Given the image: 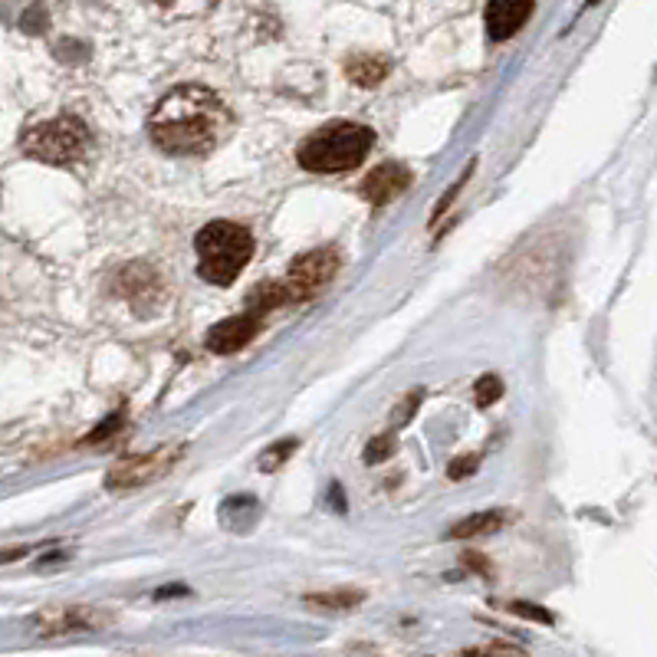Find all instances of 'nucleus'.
<instances>
[{
	"instance_id": "nucleus-9",
	"label": "nucleus",
	"mask_w": 657,
	"mask_h": 657,
	"mask_svg": "<svg viewBox=\"0 0 657 657\" xmlns=\"http://www.w3.org/2000/svg\"><path fill=\"white\" fill-rule=\"evenodd\" d=\"M533 17V3H523V0H493L486 3V33L490 40H510L519 33V26Z\"/></svg>"
},
{
	"instance_id": "nucleus-2",
	"label": "nucleus",
	"mask_w": 657,
	"mask_h": 657,
	"mask_svg": "<svg viewBox=\"0 0 657 657\" xmlns=\"http://www.w3.org/2000/svg\"><path fill=\"white\" fill-rule=\"evenodd\" d=\"M375 145V132L369 125H359V122H332V125H322L319 132H313L296 158L306 172H316V175H339V172H352L362 165V158L372 152Z\"/></svg>"
},
{
	"instance_id": "nucleus-8",
	"label": "nucleus",
	"mask_w": 657,
	"mask_h": 657,
	"mask_svg": "<svg viewBox=\"0 0 657 657\" xmlns=\"http://www.w3.org/2000/svg\"><path fill=\"white\" fill-rule=\"evenodd\" d=\"M412 185V172L405 165H395V162H385L379 165L375 172H369L365 185H362V195L375 205V208H385L392 198H398L402 191H408Z\"/></svg>"
},
{
	"instance_id": "nucleus-14",
	"label": "nucleus",
	"mask_w": 657,
	"mask_h": 657,
	"mask_svg": "<svg viewBox=\"0 0 657 657\" xmlns=\"http://www.w3.org/2000/svg\"><path fill=\"white\" fill-rule=\"evenodd\" d=\"M392 453V438H379V440H372V447L365 450V460L369 463H379V460H385Z\"/></svg>"
},
{
	"instance_id": "nucleus-4",
	"label": "nucleus",
	"mask_w": 657,
	"mask_h": 657,
	"mask_svg": "<svg viewBox=\"0 0 657 657\" xmlns=\"http://www.w3.org/2000/svg\"><path fill=\"white\" fill-rule=\"evenodd\" d=\"M23 149L43 165H76L89 152V132L76 116H59L26 132Z\"/></svg>"
},
{
	"instance_id": "nucleus-7",
	"label": "nucleus",
	"mask_w": 657,
	"mask_h": 657,
	"mask_svg": "<svg viewBox=\"0 0 657 657\" xmlns=\"http://www.w3.org/2000/svg\"><path fill=\"white\" fill-rule=\"evenodd\" d=\"M260 322H263V319H260L256 313L243 309L240 316H230V319L218 322V326L205 336V346H208L211 352H218V355H230V352L243 349L247 342H253V336L260 332Z\"/></svg>"
},
{
	"instance_id": "nucleus-11",
	"label": "nucleus",
	"mask_w": 657,
	"mask_h": 657,
	"mask_svg": "<svg viewBox=\"0 0 657 657\" xmlns=\"http://www.w3.org/2000/svg\"><path fill=\"white\" fill-rule=\"evenodd\" d=\"M503 523V513H477L470 519H460L447 536L450 539H467V536H483V533H493L496 526Z\"/></svg>"
},
{
	"instance_id": "nucleus-16",
	"label": "nucleus",
	"mask_w": 657,
	"mask_h": 657,
	"mask_svg": "<svg viewBox=\"0 0 657 657\" xmlns=\"http://www.w3.org/2000/svg\"><path fill=\"white\" fill-rule=\"evenodd\" d=\"M516 615H526V618H536V622H552V615L549 612H543V609H533V605H523V602H513L510 605Z\"/></svg>"
},
{
	"instance_id": "nucleus-3",
	"label": "nucleus",
	"mask_w": 657,
	"mask_h": 657,
	"mask_svg": "<svg viewBox=\"0 0 657 657\" xmlns=\"http://www.w3.org/2000/svg\"><path fill=\"white\" fill-rule=\"evenodd\" d=\"M195 250H198V273L215 286H227L250 263L253 237L247 227H240L233 220H215V223L201 227Z\"/></svg>"
},
{
	"instance_id": "nucleus-10",
	"label": "nucleus",
	"mask_w": 657,
	"mask_h": 657,
	"mask_svg": "<svg viewBox=\"0 0 657 657\" xmlns=\"http://www.w3.org/2000/svg\"><path fill=\"white\" fill-rule=\"evenodd\" d=\"M385 73H388V63H385V59H375V56H355V59L349 63V76H352L359 86H375V83L385 79Z\"/></svg>"
},
{
	"instance_id": "nucleus-15",
	"label": "nucleus",
	"mask_w": 657,
	"mask_h": 657,
	"mask_svg": "<svg viewBox=\"0 0 657 657\" xmlns=\"http://www.w3.org/2000/svg\"><path fill=\"white\" fill-rule=\"evenodd\" d=\"M477 470V457L470 453V457H460V460H453L450 467H447V473L453 477V480H460V477H467V473H473Z\"/></svg>"
},
{
	"instance_id": "nucleus-13",
	"label": "nucleus",
	"mask_w": 657,
	"mask_h": 657,
	"mask_svg": "<svg viewBox=\"0 0 657 657\" xmlns=\"http://www.w3.org/2000/svg\"><path fill=\"white\" fill-rule=\"evenodd\" d=\"M309 602H313V605H322V609H349V605H359V602H362V592H332V595H313Z\"/></svg>"
},
{
	"instance_id": "nucleus-12",
	"label": "nucleus",
	"mask_w": 657,
	"mask_h": 657,
	"mask_svg": "<svg viewBox=\"0 0 657 657\" xmlns=\"http://www.w3.org/2000/svg\"><path fill=\"white\" fill-rule=\"evenodd\" d=\"M473 395H477V405H480V408H486V405H493V402L503 395V382H500L496 375H483V379L477 382Z\"/></svg>"
},
{
	"instance_id": "nucleus-6",
	"label": "nucleus",
	"mask_w": 657,
	"mask_h": 657,
	"mask_svg": "<svg viewBox=\"0 0 657 657\" xmlns=\"http://www.w3.org/2000/svg\"><path fill=\"white\" fill-rule=\"evenodd\" d=\"M182 453H185L182 444H168V447H158V450H152V453H145V457L122 460V463L112 467L109 486H112V490H119V486H142V483H149V480L168 473V470L178 463Z\"/></svg>"
},
{
	"instance_id": "nucleus-5",
	"label": "nucleus",
	"mask_w": 657,
	"mask_h": 657,
	"mask_svg": "<svg viewBox=\"0 0 657 657\" xmlns=\"http://www.w3.org/2000/svg\"><path fill=\"white\" fill-rule=\"evenodd\" d=\"M336 270H339V253H336L332 247L303 253V256L289 266V273H286V280H283L289 303H303V299L316 296V293L336 276Z\"/></svg>"
},
{
	"instance_id": "nucleus-1",
	"label": "nucleus",
	"mask_w": 657,
	"mask_h": 657,
	"mask_svg": "<svg viewBox=\"0 0 657 657\" xmlns=\"http://www.w3.org/2000/svg\"><path fill=\"white\" fill-rule=\"evenodd\" d=\"M233 125L230 109L208 86L172 89L149 116L152 142L168 155H208L227 139Z\"/></svg>"
}]
</instances>
